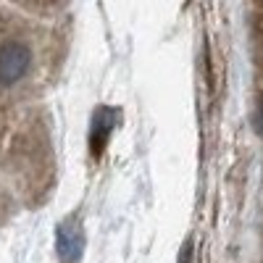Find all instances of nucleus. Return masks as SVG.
<instances>
[{"instance_id": "obj_1", "label": "nucleus", "mask_w": 263, "mask_h": 263, "mask_svg": "<svg viewBox=\"0 0 263 263\" xmlns=\"http://www.w3.org/2000/svg\"><path fill=\"white\" fill-rule=\"evenodd\" d=\"M84 227L77 216L63 218L55 229V250L61 263H79L84 253Z\"/></svg>"}, {"instance_id": "obj_2", "label": "nucleus", "mask_w": 263, "mask_h": 263, "mask_svg": "<svg viewBox=\"0 0 263 263\" xmlns=\"http://www.w3.org/2000/svg\"><path fill=\"white\" fill-rule=\"evenodd\" d=\"M32 53L21 42H3L0 45V87H11L18 79H24L29 71Z\"/></svg>"}, {"instance_id": "obj_3", "label": "nucleus", "mask_w": 263, "mask_h": 263, "mask_svg": "<svg viewBox=\"0 0 263 263\" xmlns=\"http://www.w3.org/2000/svg\"><path fill=\"white\" fill-rule=\"evenodd\" d=\"M116 121H119V111L116 108H98L95 116H92V126H90V150H92V156L98 158L108 137H111V132L116 129Z\"/></svg>"}, {"instance_id": "obj_4", "label": "nucleus", "mask_w": 263, "mask_h": 263, "mask_svg": "<svg viewBox=\"0 0 263 263\" xmlns=\"http://www.w3.org/2000/svg\"><path fill=\"white\" fill-rule=\"evenodd\" d=\"M190 253H192V242H187V245H184V250H182V258H179V263H192Z\"/></svg>"}, {"instance_id": "obj_5", "label": "nucleus", "mask_w": 263, "mask_h": 263, "mask_svg": "<svg viewBox=\"0 0 263 263\" xmlns=\"http://www.w3.org/2000/svg\"><path fill=\"white\" fill-rule=\"evenodd\" d=\"M258 129H260V135H263V105H260V111H258Z\"/></svg>"}]
</instances>
